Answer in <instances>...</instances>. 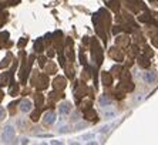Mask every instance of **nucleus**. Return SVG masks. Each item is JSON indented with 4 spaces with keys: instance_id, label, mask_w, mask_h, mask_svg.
I'll list each match as a JSON object with an SVG mask.
<instances>
[{
    "instance_id": "obj_1",
    "label": "nucleus",
    "mask_w": 158,
    "mask_h": 145,
    "mask_svg": "<svg viewBox=\"0 0 158 145\" xmlns=\"http://www.w3.org/2000/svg\"><path fill=\"white\" fill-rule=\"evenodd\" d=\"M13 137H14V128H13L11 125L4 127L3 134H1V142L7 144V142H10V141L13 140Z\"/></svg>"
},
{
    "instance_id": "obj_3",
    "label": "nucleus",
    "mask_w": 158,
    "mask_h": 145,
    "mask_svg": "<svg viewBox=\"0 0 158 145\" xmlns=\"http://www.w3.org/2000/svg\"><path fill=\"white\" fill-rule=\"evenodd\" d=\"M54 121H56V114L54 112H47L44 115V122L46 124H54Z\"/></svg>"
},
{
    "instance_id": "obj_2",
    "label": "nucleus",
    "mask_w": 158,
    "mask_h": 145,
    "mask_svg": "<svg viewBox=\"0 0 158 145\" xmlns=\"http://www.w3.org/2000/svg\"><path fill=\"white\" fill-rule=\"evenodd\" d=\"M20 109H22L23 112H29V111L32 109V101H30V100H23V101L20 103Z\"/></svg>"
},
{
    "instance_id": "obj_7",
    "label": "nucleus",
    "mask_w": 158,
    "mask_h": 145,
    "mask_svg": "<svg viewBox=\"0 0 158 145\" xmlns=\"http://www.w3.org/2000/svg\"><path fill=\"white\" fill-rule=\"evenodd\" d=\"M4 115H6L4 109H3V108H0V119H3V118H4Z\"/></svg>"
},
{
    "instance_id": "obj_6",
    "label": "nucleus",
    "mask_w": 158,
    "mask_h": 145,
    "mask_svg": "<svg viewBox=\"0 0 158 145\" xmlns=\"http://www.w3.org/2000/svg\"><path fill=\"white\" fill-rule=\"evenodd\" d=\"M100 104H101V105H104V104L108 105V104H111V100L107 98V97H101V98H100Z\"/></svg>"
},
{
    "instance_id": "obj_5",
    "label": "nucleus",
    "mask_w": 158,
    "mask_h": 145,
    "mask_svg": "<svg viewBox=\"0 0 158 145\" xmlns=\"http://www.w3.org/2000/svg\"><path fill=\"white\" fill-rule=\"evenodd\" d=\"M69 112H70V107H69V104H66V103H64V104H61V105H60V114H61V115H66V114H69Z\"/></svg>"
},
{
    "instance_id": "obj_4",
    "label": "nucleus",
    "mask_w": 158,
    "mask_h": 145,
    "mask_svg": "<svg viewBox=\"0 0 158 145\" xmlns=\"http://www.w3.org/2000/svg\"><path fill=\"white\" fill-rule=\"evenodd\" d=\"M144 80H145L147 83H154V81L157 80V77H155V74H154V72L148 71V72H145V74H144Z\"/></svg>"
}]
</instances>
